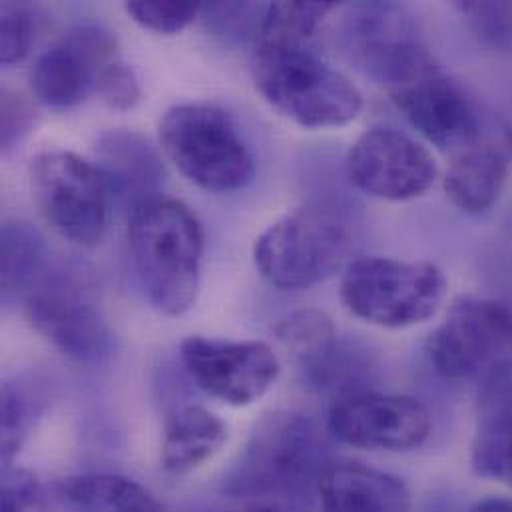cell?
<instances>
[{"label": "cell", "instance_id": "4316f807", "mask_svg": "<svg viewBox=\"0 0 512 512\" xmlns=\"http://www.w3.org/2000/svg\"><path fill=\"white\" fill-rule=\"evenodd\" d=\"M457 10L481 42L512 54V2H459Z\"/></svg>", "mask_w": 512, "mask_h": 512}, {"label": "cell", "instance_id": "484cf974", "mask_svg": "<svg viewBox=\"0 0 512 512\" xmlns=\"http://www.w3.org/2000/svg\"><path fill=\"white\" fill-rule=\"evenodd\" d=\"M38 415L36 397L18 383L2 385V461L4 467L12 465V459L26 441L34 419Z\"/></svg>", "mask_w": 512, "mask_h": 512}, {"label": "cell", "instance_id": "d6a6232c", "mask_svg": "<svg viewBox=\"0 0 512 512\" xmlns=\"http://www.w3.org/2000/svg\"><path fill=\"white\" fill-rule=\"evenodd\" d=\"M2 130H0V142L2 150H12L16 144H20L36 122L34 106L28 98H24L20 92L4 88L2 90Z\"/></svg>", "mask_w": 512, "mask_h": 512}, {"label": "cell", "instance_id": "8fae6325", "mask_svg": "<svg viewBox=\"0 0 512 512\" xmlns=\"http://www.w3.org/2000/svg\"><path fill=\"white\" fill-rule=\"evenodd\" d=\"M345 166L359 192L387 202L421 198L439 176L433 154L409 134L389 126L363 132L349 148Z\"/></svg>", "mask_w": 512, "mask_h": 512}, {"label": "cell", "instance_id": "f1b7e54d", "mask_svg": "<svg viewBox=\"0 0 512 512\" xmlns=\"http://www.w3.org/2000/svg\"><path fill=\"white\" fill-rule=\"evenodd\" d=\"M34 20L24 4L4 2L0 8V60L4 66L20 62L32 44Z\"/></svg>", "mask_w": 512, "mask_h": 512}, {"label": "cell", "instance_id": "9c48e42d", "mask_svg": "<svg viewBox=\"0 0 512 512\" xmlns=\"http://www.w3.org/2000/svg\"><path fill=\"white\" fill-rule=\"evenodd\" d=\"M34 200L44 220L68 242L94 248L108 220V186L98 168L72 152H44L30 166Z\"/></svg>", "mask_w": 512, "mask_h": 512}, {"label": "cell", "instance_id": "4fadbf2b", "mask_svg": "<svg viewBox=\"0 0 512 512\" xmlns=\"http://www.w3.org/2000/svg\"><path fill=\"white\" fill-rule=\"evenodd\" d=\"M30 325L62 355L100 363L112 353L114 335L86 289L66 275L40 281L26 295Z\"/></svg>", "mask_w": 512, "mask_h": 512}, {"label": "cell", "instance_id": "ba28073f", "mask_svg": "<svg viewBox=\"0 0 512 512\" xmlns=\"http://www.w3.org/2000/svg\"><path fill=\"white\" fill-rule=\"evenodd\" d=\"M341 44L389 92L437 68L411 12L395 2L353 4L341 22Z\"/></svg>", "mask_w": 512, "mask_h": 512}, {"label": "cell", "instance_id": "e575fe53", "mask_svg": "<svg viewBox=\"0 0 512 512\" xmlns=\"http://www.w3.org/2000/svg\"><path fill=\"white\" fill-rule=\"evenodd\" d=\"M242 512H281L277 511V509H273V507H263V505H259V507H252V509H248V511Z\"/></svg>", "mask_w": 512, "mask_h": 512}, {"label": "cell", "instance_id": "44dd1931", "mask_svg": "<svg viewBox=\"0 0 512 512\" xmlns=\"http://www.w3.org/2000/svg\"><path fill=\"white\" fill-rule=\"evenodd\" d=\"M471 469L485 481L512 489V397L477 399Z\"/></svg>", "mask_w": 512, "mask_h": 512}, {"label": "cell", "instance_id": "52a82bcc", "mask_svg": "<svg viewBox=\"0 0 512 512\" xmlns=\"http://www.w3.org/2000/svg\"><path fill=\"white\" fill-rule=\"evenodd\" d=\"M445 295L447 277L437 265L395 257L351 259L339 285L341 303L353 317L385 329L429 321Z\"/></svg>", "mask_w": 512, "mask_h": 512}, {"label": "cell", "instance_id": "7c38bea8", "mask_svg": "<svg viewBox=\"0 0 512 512\" xmlns=\"http://www.w3.org/2000/svg\"><path fill=\"white\" fill-rule=\"evenodd\" d=\"M190 379L210 397L248 407L259 401L277 381L281 363L275 351L257 339H216L194 335L180 347Z\"/></svg>", "mask_w": 512, "mask_h": 512}, {"label": "cell", "instance_id": "8992f818", "mask_svg": "<svg viewBox=\"0 0 512 512\" xmlns=\"http://www.w3.org/2000/svg\"><path fill=\"white\" fill-rule=\"evenodd\" d=\"M160 142L168 160L194 186L228 194L254 180V158L232 116L208 102L170 108L160 122Z\"/></svg>", "mask_w": 512, "mask_h": 512}, {"label": "cell", "instance_id": "cb8c5ba5", "mask_svg": "<svg viewBox=\"0 0 512 512\" xmlns=\"http://www.w3.org/2000/svg\"><path fill=\"white\" fill-rule=\"evenodd\" d=\"M335 2H271L265 4L257 32V46L309 44L325 18L337 10Z\"/></svg>", "mask_w": 512, "mask_h": 512}, {"label": "cell", "instance_id": "e0dca14e", "mask_svg": "<svg viewBox=\"0 0 512 512\" xmlns=\"http://www.w3.org/2000/svg\"><path fill=\"white\" fill-rule=\"evenodd\" d=\"M512 162V130L453 158L443 188L455 208L479 216L501 198Z\"/></svg>", "mask_w": 512, "mask_h": 512}, {"label": "cell", "instance_id": "277c9868", "mask_svg": "<svg viewBox=\"0 0 512 512\" xmlns=\"http://www.w3.org/2000/svg\"><path fill=\"white\" fill-rule=\"evenodd\" d=\"M355 228L343 206L309 202L271 224L254 246L259 273L277 289H309L351 263Z\"/></svg>", "mask_w": 512, "mask_h": 512}, {"label": "cell", "instance_id": "ffe728a7", "mask_svg": "<svg viewBox=\"0 0 512 512\" xmlns=\"http://www.w3.org/2000/svg\"><path fill=\"white\" fill-rule=\"evenodd\" d=\"M228 443V425L200 405H186L170 419L160 463L170 475L184 477L214 459Z\"/></svg>", "mask_w": 512, "mask_h": 512}, {"label": "cell", "instance_id": "7a4b0ae2", "mask_svg": "<svg viewBox=\"0 0 512 512\" xmlns=\"http://www.w3.org/2000/svg\"><path fill=\"white\" fill-rule=\"evenodd\" d=\"M327 439L297 413L265 417L224 477V493L236 499H305L329 465Z\"/></svg>", "mask_w": 512, "mask_h": 512}, {"label": "cell", "instance_id": "836d02e7", "mask_svg": "<svg viewBox=\"0 0 512 512\" xmlns=\"http://www.w3.org/2000/svg\"><path fill=\"white\" fill-rule=\"evenodd\" d=\"M469 512H512V501L501 499V497L485 499V501H479Z\"/></svg>", "mask_w": 512, "mask_h": 512}, {"label": "cell", "instance_id": "1f68e13d", "mask_svg": "<svg viewBox=\"0 0 512 512\" xmlns=\"http://www.w3.org/2000/svg\"><path fill=\"white\" fill-rule=\"evenodd\" d=\"M48 491L24 469L4 467L2 512H44Z\"/></svg>", "mask_w": 512, "mask_h": 512}, {"label": "cell", "instance_id": "f546056e", "mask_svg": "<svg viewBox=\"0 0 512 512\" xmlns=\"http://www.w3.org/2000/svg\"><path fill=\"white\" fill-rule=\"evenodd\" d=\"M265 4L252 2H218V4H202V12L208 18V24L228 36H246L259 32V24L263 18Z\"/></svg>", "mask_w": 512, "mask_h": 512}, {"label": "cell", "instance_id": "2e32d148", "mask_svg": "<svg viewBox=\"0 0 512 512\" xmlns=\"http://www.w3.org/2000/svg\"><path fill=\"white\" fill-rule=\"evenodd\" d=\"M321 512H411L407 485L363 463H329L319 477Z\"/></svg>", "mask_w": 512, "mask_h": 512}, {"label": "cell", "instance_id": "d6986e66", "mask_svg": "<svg viewBox=\"0 0 512 512\" xmlns=\"http://www.w3.org/2000/svg\"><path fill=\"white\" fill-rule=\"evenodd\" d=\"M56 512H166L140 483L108 473H86L56 481L48 491Z\"/></svg>", "mask_w": 512, "mask_h": 512}, {"label": "cell", "instance_id": "3957f363", "mask_svg": "<svg viewBox=\"0 0 512 512\" xmlns=\"http://www.w3.org/2000/svg\"><path fill=\"white\" fill-rule=\"evenodd\" d=\"M254 80L271 108L307 130L347 126L363 108L357 84L309 44L257 46Z\"/></svg>", "mask_w": 512, "mask_h": 512}, {"label": "cell", "instance_id": "5bb4252c", "mask_svg": "<svg viewBox=\"0 0 512 512\" xmlns=\"http://www.w3.org/2000/svg\"><path fill=\"white\" fill-rule=\"evenodd\" d=\"M327 429L343 445L399 453L417 449L429 439L431 415L413 397L359 391L333 401Z\"/></svg>", "mask_w": 512, "mask_h": 512}, {"label": "cell", "instance_id": "83f0119b", "mask_svg": "<svg viewBox=\"0 0 512 512\" xmlns=\"http://www.w3.org/2000/svg\"><path fill=\"white\" fill-rule=\"evenodd\" d=\"M126 12L144 28L158 34H178L186 30L198 14L202 4L198 2H158V0H134L126 4Z\"/></svg>", "mask_w": 512, "mask_h": 512}, {"label": "cell", "instance_id": "6da1fadb", "mask_svg": "<svg viewBox=\"0 0 512 512\" xmlns=\"http://www.w3.org/2000/svg\"><path fill=\"white\" fill-rule=\"evenodd\" d=\"M128 244L138 281L156 311L180 317L196 303L204 230L196 214L162 192L130 208Z\"/></svg>", "mask_w": 512, "mask_h": 512}, {"label": "cell", "instance_id": "d4e9b609", "mask_svg": "<svg viewBox=\"0 0 512 512\" xmlns=\"http://www.w3.org/2000/svg\"><path fill=\"white\" fill-rule=\"evenodd\" d=\"M275 335L301 367L331 345L337 331L325 311L301 309L281 319L275 327Z\"/></svg>", "mask_w": 512, "mask_h": 512}, {"label": "cell", "instance_id": "4dcf8cb0", "mask_svg": "<svg viewBox=\"0 0 512 512\" xmlns=\"http://www.w3.org/2000/svg\"><path fill=\"white\" fill-rule=\"evenodd\" d=\"M96 94L110 110L116 112H128L142 100V88L134 70L120 60L102 72L96 84Z\"/></svg>", "mask_w": 512, "mask_h": 512}, {"label": "cell", "instance_id": "30bf717a", "mask_svg": "<svg viewBox=\"0 0 512 512\" xmlns=\"http://www.w3.org/2000/svg\"><path fill=\"white\" fill-rule=\"evenodd\" d=\"M389 94L409 124L453 158L511 132L507 124L483 114L471 94L439 66Z\"/></svg>", "mask_w": 512, "mask_h": 512}, {"label": "cell", "instance_id": "ac0fdd59", "mask_svg": "<svg viewBox=\"0 0 512 512\" xmlns=\"http://www.w3.org/2000/svg\"><path fill=\"white\" fill-rule=\"evenodd\" d=\"M96 160V168L108 190L132 196V204L158 194L164 180V166L158 152L136 132H104L96 142Z\"/></svg>", "mask_w": 512, "mask_h": 512}, {"label": "cell", "instance_id": "9a60e30c", "mask_svg": "<svg viewBox=\"0 0 512 512\" xmlns=\"http://www.w3.org/2000/svg\"><path fill=\"white\" fill-rule=\"evenodd\" d=\"M114 62L118 42L112 32L92 24L74 26L34 62L32 92L44 106L74 108L96 92L98 78Z\"/></svg>", "mask_w": 512, "mask_h": 512}, {"label": "cell", "instance_id": "5b68a950", "mask_svg": "<svg viewBox=\"0 0 512 512\" xmlns=\"http://www.w3.org/2000/svg\"><path fill=\"white\" fill-rule=\"evenodd\" d=\"M435 371L473 383L477 397L512 395V307L489 297L457 299L427 341Z\"/></svg>", "mask_w": 512, "mask_h": 512}, {"label": "cell", "instance_id": "603a6c76", "mask_svg": "<svg viewBox=\"0 0 512 512\" xmlns=\"http://www.w3.org/2000/svg\"><path fill=\"white\" fill-rule=\"evenodd\" d=\"M0 281L8 301L28 289L44 261V240L26 222L6 220L0 232Z\"/></svg>", "mask_w": 512, "mask_h": 512}, {"label": "cell", "instance_id": "7402d4cb", "mask_svg": "<svg viewBox=\"0 0 512 512\" xmlns=\"http://www.w3.org/2000/svg\"><path fill=\"white\" fill-rule=\"evenodd\" d=\"M301 371L311 387L343 397L367 391L363 385L371 381L375 361L367 347L337 335L317 357L301 365Z\"/></svg>", "mask_w": 512, "mask_h": 512}]
</instances>
